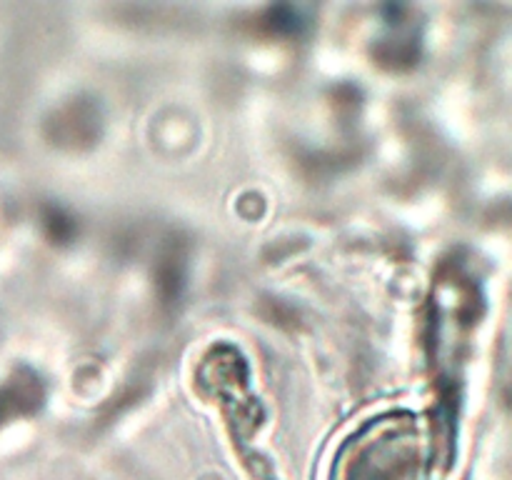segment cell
<instances>
[{"instance_id":"obj_1","label":"cell","mask_w":512,"mask_h":480,"mask_svg":"<svg viewBox=\"0 0 512 480\" xmlns=\"http://www.w3.org/2000/svg\"><path fill=\"white\" fill-rule=\"evenodd\" d=\"M423 435L415 418L390 415L345 445L335 480H423Z\"/></svg>"},{"instance_id":"obj_2","label":"cell","mask_w":512,"mask_h":480,"mask_svg":"<svg viewBox=\"0 0 512 480\" xmlns=\"http://www.w3.org/2000/svg\"><path fill=\"white\" fill-rule=\"evenodd\" d=\"M40 400V388L35 383L33 375H28L25 380H13L10 385L0 388V423L5 418L15 413H23V410H33V405Z\"/></svg>"}]
</instances>
